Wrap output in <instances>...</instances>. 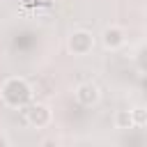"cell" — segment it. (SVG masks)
<instances>
[{"label": "cell", "instance_id": "1", "mask_svg": "<svg viewBox=\"0 0 147 147\" xmlns=\"http://www.w3.org/2000/svg\"><path fill=\"white\" fill-rule=\"evenodd\" d=\"M76 99H78L83 106H92V103L99 99V90H96V85H92V83H83V85H78V90H76Z\"/></svg>", "mask_w": 147, "mask_h": 147}, {"label": "cell", "instance_id": "2", "mask_svg": "<svg viewBox=\"0 0 147 147\" xmlns=\"http://www.w3.org/2000/svg\"><path fill=\"white\" fill-rule=\"evenodd\" d=\"M92 34H87V32H76V34H71V41H69V46H71V51L74 53H87L90 48H92Z\"/></svg>", "mask_w": 147, "mask_h": 147}, {"label": "cell", "instance_id": "3", "mask_svg": "<svg viewBox=\"0 0 147 147\" xmlns=\"http://www.w3.org/2000/svg\"><path fill=\"white\" fill-rule=\"evenodd\" d=\"M23 115H25V119L30 122V124H37V126H41V124H46L48 122V110L44 108V106H30V108H25L23 110Z\"/></svg>", "mask_w": 147, "mask_h": 147}, {"label": "cell", "instance_id": "4", "mask_svg": "<svg viewBox=\"0 0 147 147\" xmlns=\"http://www.w3.org/2000/svg\"><path fill=\"white\" fill-rule=\"evenodd\" d=\"M122 41H124V37H122V30H119V28H108V30L103 32V44H106V46L117 48Z\"/></svg>", "mask_w": 147, "mask_h": 147}, {"label": "cell", "instance_id": "5", "mask_svg": "<svg viewBox=\"0 0 147 147\" xmlns=\"http://www.w3.org/2000/svg\"><path fill=\"white\" fill-rule=\"evenodd\" d=\"M131 117H133V126H147V108H142V106L133 108Z\"/></svg>", "mask_w": 147, "mask_h": 147}, {"label": "cell", "instance_id": "6", "mask_svg": "<svg viewBox=\"0 0 147 147\" xmlns=\"http://www.w3.org/2000/svg\"><path fill=\"white\" fill-rule=\"evenodd\" d=\"M115 122H117V129H129V126H133L131 110H119L117 117H115Z\"/></svg>", "mask_w": 147, "mask_h": 147}]
</instances>
